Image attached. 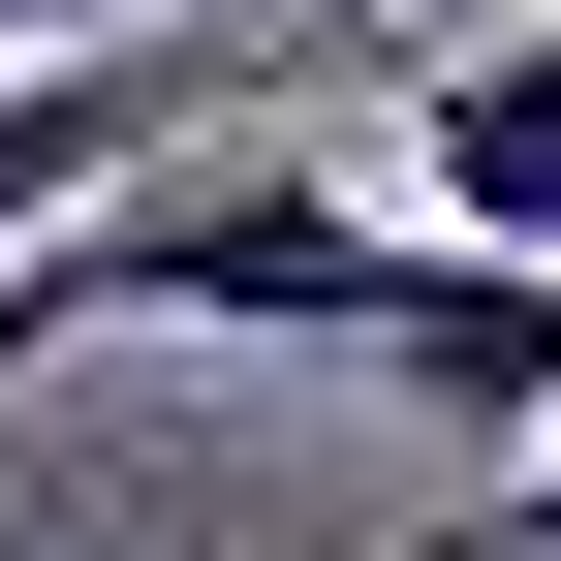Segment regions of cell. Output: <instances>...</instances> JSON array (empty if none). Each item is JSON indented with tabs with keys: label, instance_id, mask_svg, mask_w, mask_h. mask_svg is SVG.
I'll return each mask as SVG.
<instances>
[{
	"label": "cell",
	"instance_id": "cell-1",
	"mask_svg": "<svg viewBox=\"0 0 561 561\" xmlns=\"http://www.w3.org/2000/svg\"><path fill=\"white\" fill-rule=\"evenodd\" d=\"M32 343H312V375L437 405L468 468L561 437V280H530V250H437V219H343L280 125H219V157H157V187H94L62 250H0V375H32Z\"/></svg>",
	"mask_w": 561,
	"mask_h": 561
},
{
	"label": "cell",
	"instance_id": "cell-2",
	"mask_svg": "<svg viewBox=\"0 0 561 561\" xmlns=\"http://www.w3.org/2000/svg\"><path fill=\"white\" fill-rule=\"evenodd\" d=\"M405 157H437V250H530L561 280V32H468L437 94H405Z\"/></svg>",
	"mask_w": 561,
	"mask_h": 561
},
{
	"label": "cell",
	"instance_id": "cell-3",
	"mask_svg": "<svg viewBox=\"0 0 561 561\" xmlns=\"http://www.w3.org/2000/svg\"><path fill=\"white\" fill-rule=\"evenodd\" d=\"M500 561H561V437H530V468H500Z\"/></svg>",
	"mask_w": 561,
	"mask_h": 561
},
{
	"label": "cell",
	"instance_id": "cell-4",
	"mask_svg": "<svg viewBox=\"0 0 561 561\" xmlns=\"http://www.w3.org/2000/svg\"><path fill=\"white\" fill-rule=\"evenodd\" d=\"M32 62H94V32H62V0H0V94H32Z\"/></svg>",
	"mask_w": 561,
	"mask_h": 561
},
{
	"label": "cell",
	"instance_id": "cell-5",
	"mask_svg": "<svg viewBox=\"0 0 561 561\" xmlns=\"http://www.w3.org/2000/svg\"><path fill=\"white\" fill-rule=\"evenodd\" d=\"M62 32H187V0H62Z\"/></svg>",
	"mask_w": 561,
	"mask_h": 561
},
{
	"label": "cell",
	"instance_id": "cell-6",
	"mask_svg": "<svg viewBox=\"0 0 561 561\" xmlns=\"http://www.w3.org/2000/svg\"><path fill=\"white\" fill-rule=\"evenodd\" d=\"M375 561H500V530H375Z\"/></svg>",
	"mask_w": 561,
	"mask_h": 561
}]
</instances>
